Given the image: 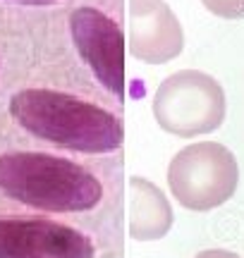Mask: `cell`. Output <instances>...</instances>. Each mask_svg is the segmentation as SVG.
Wrapping results in <instances>:
<instances>
[{
    "mask_svg": "<svg viewBox=\"0 0 244 258\" xmlns=\"http://www.w3.org/2000/svg\"><path fill=\"white\" fill-rule=\"evenodd\" d=\"M239 184L235 153L218 141L189 144L168 165L170 194L187 211L206 213L227 203Z\"/></svg>",
    "mask_w": 244,
    "mask_h": 258,
    "instance_id": "obj_4",
    "label": "cell"
},
{
    "mask_svg": "<svg viewBox=\"0 0 244 258\" xmlns=\"http://www.w3.org/2000/svg\"><path fill=\"white\" fill-rule=\"evenodd\" d=\"M10 115L31 137L77 153H113L125 127L115 112L55 89H22L10 98Z\"/></svg>",
    "mask_w": 244,
    "mask_h": 258,
    "instance_id": "obj_1",
    "label": "cell"
},
{
    "mask_svg": "<svg viewBox=\"0 0 244 258\" xmlns=\"http://www.w3.org/2000/svg\"><path fill=\"white\" fill-rule=\"evenodd\" d=\"M194 258H242V256H237L235 251H227V249H206L201 253H197Z\"/></svg>",
    "mask_w": 244,
    "mask_h": 258,
    "instance_id": "obj_10",
    "label": "cell"
},
{
    "mask_svg": "<svg viewBox=\"0 0 244 258\" xmlns=\"http://www.w3.org/2000/svg\"><path fill=\"white\" fill-rule=\"evenodd\" d=\"M201 5L223 19H244V0H201Z\"/></svg>",
    "mask_w": 244,
    "mask_h": 258,
    "instance_id": "obj_9",
    "label": "cell"
},
{
    "mask_svg": "<svg viewBox=\"0 0 244 258\" xmlns=\"http://www.w3.org/2000/svg\"><path fill=\"white\" fill-rule=\"evenodd\" d=\"M0 191L43 213H84L103 199V184L94 172L41 151L0 156Z\"/></svg>",
    "mask_w": 244,
    "mask_h": 258,
    "instance_id": "obj_2",
    "label": "cell"
},
{
    "mask_svg": "<svg viewBox=\"0 0 244 258\" xmlns=\"http://www.w3.org/2000/svg\"><path fill=\"white\" fill-rule=\"evenodd\" d=\"M10 3H22V5H50L57 0H10Z\"/></svg>",
    "mask_w": 244,
    "mask_h": 258,
    "instance_id": "obj_11",
    "label": "cell"
},
{
    "mask_svg": "<svg viewBox=\"0 0 244 258\" xmlns=\"http://www.w3.org/2000/svg\"><path fill=\"white\" fill-rule=\"evenodd\" d=\"M127 48L146 64H165L185 50V29L165 0H127Z\"/></svg>",
    "mask_w": 244,
    "mask_h": 258,
    "instance_id": "obj_7",
    "label": "cell"
},
{
    "mask_svg": "<svg viewBox=\"0 0 244 258\" xmlns=\"http://www.w3.org/2000/svg\"><path fill=\"white\" fill-rule=\"evenodd\" d=\"M130 237L134 241H158L172 227V206L168 196L160 191L146 177H132L130 179Z\"/></svg>",
    "mask_w": 244,
    "mask_h": 258,
    "instance_id": "obj_8",
    "label": "cell"
},
{
    "mask_svg": "<svg viewBox=\"0 0 244 258\" xmlns=\"http://www.w3.org/2000/svg\"><path fill=\"white\" fill-rule=\"evenodd\" d=\"M84 232L55 220H0V258H94Z\"/></svg>",
    "mask_w": 244,
    "mask_h": 258,
    "instance_id": "obj_6",
    "label": "cell"
},
{
    "mask_svg": "<svg viewBox=\"0 0 244 258\" xmlns=\"http://www.w3.org/2000/svg\"><path fill=\"white\" fill-rule=\"evenodd\" d=\"M70 34L79 57L94 72L96 82L105 91L125 96V41L122 29L103 10L82 5L70 15Z\"/></svg>",
    "mask_w": 244,
    "mask_h": 258,
    "instance_id": "obj_5",
    "label": "cell"
},
{
    "mask_svg": "<svg viewBox=\"0 0 244 258\" xmlns=\"http://www.w3.org/2000/svg\"><path fill=\"white\" fill-rule=\"evenodd\" d=\"M163 132L194 139L216 132L225 122V91L216 77L201 70H179L158 84L151 103Z\"/></svg>",
    "mask_w": 244,
    "mask_h": 258,
    "instance_id": "obj_3",
    "label": "cell"
}]
</instances>
